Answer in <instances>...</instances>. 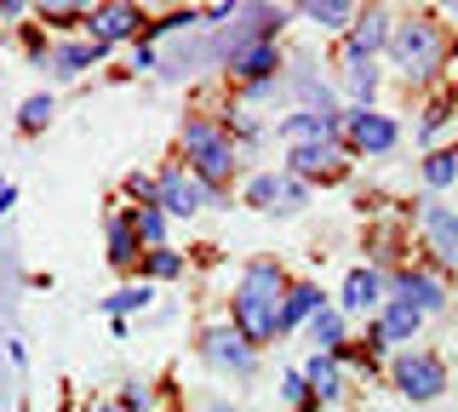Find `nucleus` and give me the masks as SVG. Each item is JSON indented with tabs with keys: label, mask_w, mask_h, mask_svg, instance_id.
Masks as SVG:
<instances>
[{
	"label": "nucleus",
	"mask_w": 458,
	"mask_h": 412,
	"mask_svg": "<svg viewBox=\"0 0 458 412\" xmlns=\"http://www.w3.org/2000/svg\"><path fill=\"white\" fill-rule=\"evenodd\" d=\"M138 29H143L138 6H98V12H86V40H92L98 52H109L114 40H132Z\"/></svg>",
	"instance_id": "nucleus-9"
},
{
	"label": "nucleus",
	"mask_w": 458,
	"mask_h": 412,
	"mask_svg": "<svg viewBox=\"0 0 458 412\" xmlns=\"http://www.w3.org/2000/svg\"><path fill=\"white\" fill-rule=\"evenodd\" d=\"M35 18L52 23V29H69V23H81L86 12H81V6H35Z\"/></svg>",
	"instance_id": "nucleus-32"
},
{
	"label": "nucleus",
	"mask_w": 458,
	"mask_h": 412,
	"mask_svg": "<svg viewBox=\"0 0 458 412\" xmlns=\"http://www.w3.org/2000/svg\"><path fill=\"white\" fill-rule=\"evenodd\" d=\"M155 206H161L166 218H195L200 206H218V195H212L207 183H195L190 166H161V172H155Z\"/></svg>",
	"instance_id": "nucleus-5"
},
{
	"label": "nucleus",
	"mask_w": 458,
	"mask_h": 412,
	"mask_svg": "<svg viewBox=\"0 0 458 412\" xmlns=\"http://www.w3.org/2000/svg\"><path fill=\"white\" fill-rule=\"evenodd\" d=\"M18 126H23V132H47V126H52V97H47V92L23 97V109H18Z\"/></svg>",
	"instance_id": "nucleus-29"
},
{
	"label": "nucleus",
	"mask_w": 458,
	"mask_h": 412,
	"mask_svg": "<svg viewBox=\"0 0 458 412\" xmlns=\"http://www.w3.org/2000/svg\"><path fill=\"white\" fill-rule=\"evenodd\" d=\"M378 304H384V275H378V269H350V275H344L338 315H344V309L361 315V309H378Z\"/></svg>",
	"instance_id": "nucleus-17"
},
{
	"label": "nucleus",
	"mask_w": 458,
	"mask_h": 412,
	"mask_svg": "<svg viewBox=\"0 0 458 412\" xmlns=\"http://www.w3.org/2000/svg\"><path fill=\"white\" fill-rule=\"evenodd\" d=\"M310 338H315V355H338L344 349V315L333 304H321L310 315Z\"/></svg>",
	"instance_id": "nucleus-22"
},
{
	"label": "nucleus",
	"mask_w": 458,
	"mask_h": 412,
	"mask_svg": "<svg viewBox=\"0 0 458 412\" xmlns=\"http://www.w3.org/2000/svg\"><path fill=\"white\" fill-rule=\"evenodd\" d=\"M338 63H344V87L361 97V109H367V97L378 92V69H372V58H361V52L344 46V52H338Z\"/></svg>",
	"instance_id": "nucleus-21"
},
{
	"label": "nucleus",
	"mask_w": 458,
	"mask_h": 412,
	"mask_svg": "<svg viewBox=\"0 0 458 412\" xmlns=\"http://www.w3.org/2000/svg\"><path fill=\"white\" fill-rule=\"evenodd\" d=\"M281 298H286L281 264L252 258L247 269H241V281H235V298H229V326H235L252 349L269 344V338L281 332Z\"/></svg>",
	"instance_id": "nucleus-1"
},
{
	"label": "nucleus",
	"mask_w": 458,
	"mask_h": 412,
	"mask_svg": "<svg viewBox=\"0 0 458 412\" xmlns=\"http://www.w3.org/2000/svg\"><path fill=\"white\" fill-rule=\"evenodd\" d=\"M344 172V144L338 138H327V144H304V149H293L286 155V178H338Z\"/></svg>",
	"instance_id": "nucleus-14"
},
{
	"label": "nucleus",
	"mask_w": 458,
	"mask_h": 412,
	"mask_svg": "<svg viewBox=\"0 0 458 412\" xmlns=\"http://www.w3.org/2000/svg\"><path fill=\"white\" fill-rule=\"evenodd\" d=\"M276 69H281L276 40H241V46H229V75L247 80V87H258V80H276Z\"/></svg>",
	"instance_id": "nucleus-11"
},
{
	"label": "nucleus",
	"mask_w": 458,
	"mask_h": 412,
	"mask_svg": "<svg viewBox=\"0 0 458 412\" xmlns=\"http://www.w3.org/2000/svg\"><path fill=\"white\" fill-rule=\"evenodd\" d=\"M355 12H361V6H350V0H310L304 18H310V23H321V29H350Z\"/></svg>",
	"instance_id": "nucleus-25"
},
{
	"label": "nucleus",
	"mask_w": 458,
	"mask_h": 412,
	"mask_svg": "<svg viewBox=\"0 0 458 412\" xmlns=\"http://www.w3.org/2000/svg\"><path fill=\"white\" fill-rule=\"evenodd\" d=\"M23 12H29L23 0H0V18H23Z\"/></svg>",
	"instance_id": "nucleus-35"
},
{
	"label": "nucleus",
	"mask_w": 458,
	"mask_h": 412,
	"mask_svg": "<svg viewBox=\"0 0 458 412\" xmlns=\"http://www.w3.org/2000/svg\"><path fill=\"white\" fill-rule=\"evenodd\" d=\"M384 292H395L407 309H419V315H436L441 304H447V287H441L429 269H395L390 281H384Z\"/></svg>",
	"instance_id": "nucleus-8"
},
{
	"label": "nucleus",
	"mask_w": 458,
	"mask_h": 412,
	"mask_svg": "<svg viewBox=\"0 0 458 412\" xmlns=\"http://www.w3.org/2000/svg\"><path fill=\"white\" fill-rule=\"evenodd\" d=\"M419 230H424L429 252H436L441 264H458V212H453V206L424 201V206H419Z\"/></svg>",
	"instance_id": "nucleus-13"
},
{
	"label": "nucleus",
	"mask_w": 458,
	"mask_h": 412,
	"mask_svg": "<svg viewBox=\"0 0 458 412\" xmlns=\"http://www.w3.org/2000/svg\"><path fill=\"white\" fill-rule=\"evenodd\" d=\"M126 201H138V206H155V178L132 172V178H126Z\"/></svg>",
	"instance_id": "nucleus-34"
},
{
	"label": "nucleus",
	"mask_w": 458,
	"mask_h": 412,
	"mask_svg": "<svg viewBox=\"0 0 458 412\" xmlns=\"http://www.w3.org/2000/svg\"><path fill=\"white\" fill-rule=\"evenodd\" d=\"M453 178H458V155H453V149L424 155V183H429V189H447Z\"/></svg>",
	"instance_id": "nucleus-28"
},
{
	"label": "nucleus",
	"mask_w": 458,
	"mask_h": 412,
	"mask_svg": "<svg viewBox=\"0 0 458 412\" xmlns=\"http://www.w3.org/2000/svg\"><path fill=\"white\" fill-rule=\"evenodd\" d=\"M98 58H104V52H98L92 40H69V46L52 52V75H57V80H75V75H86Z\"/></svg>",
	"instance_id": "nucleus-20"
},
{
	"label": "nucleus",
	"mask_w": 458,
	"mask_h": 412,
	"mask_svg": "<svg viewBox=\"0 0 458 412\" xmlns=\"http://www.w3.org/2000/svg\"><path fill=\"white\" fill-rule=\"evenodd\" d=\"M447 121H453V104H447V97H436V104L424 109V126H419V132H424V138H436Z\"/></svg>",
	"instance_id": "nucleus-33"
},
{
	"label": "nucleus",
	"mask_w": 458,
	"mask_h": 412,
	"mask_svg": "<svg viewBox=\"0 0 458 412\" xmlns=\"http://www.w3.org/2000/svg\"><path fill=\"white\" fill-rule=\"evenodd\" d=\"M315 309H321V287H310V281H286V298H281V332L298 321H310Z\"/></svg>",
	"instance_id": "nucleus-19"
},
{
	"label": "nucleus",
	"mask_w": 458,
	"mask_h": 412,
	"mask_svg": "<svg viewBox=\"0 0 458 412\" xmlns=\"http://www.w3.org/2000/svg\"><path fill=\"white\" fill-rule=\"evenodd\" d=\"M121 412H155V395H149V383H143V378L121 383Z\"/></svg>",
	"instance_id": "nucleus-31"
},
{
	"label": "nucleus",
	"mask_w": 458,
	"mask_h": 412,
	"mask_svg": "<svg viewBox=\"0 0 458 412\" xmlns=\"http://www.w3.org/2000/svg\"><path fill=\"white\" fill-rule=\"evenodd\" d=\"M338 132H344V149L355 155H390L401 126L390 115H378V109H350V115H338Z\"/></svg>",
	"instance_id": "nucleus-6"
},
{
	"label": "nucleus",
	"mask_w": 458,
	"mask_h": 412,
	"mask_svg": "<svg viewBox=\"0 0 458 412\" xmlns=\"http://www.w3.org/2000/svg\"><path fill=\"white\" fill-rule=\"evenodd\" d=\"M304 383H310L315 407L338 401V395H344V366H338V355H310V361H304Z\"/></svg>",
	"instance_id": "nucleus-18"
},
{
	"label": "nucleus",
	"mask_w": 458,
	"mask_h": 412,
	"mask_svg": "<svg viewBox=\"0 0 458 412\" xmlns=\"http://www.w3.org/2000/svg\"><path fill=\"white\" fill-rule=\"evenodd\" d=\"M390 58L401 63L407 80H429L447 63V29L436 23V12H407L390 29Z\"/></svg>",
	"instance_id": "nucleus-3"
},
{
	"label": "nucleus",
	"mask_w": 458,
	"mask_h": 412,
	"mask_svg": "<svg viewBox=\"0 0 458 412\" xmlns=\"http://www.w3.org/2000/svg\"><path fill=\"white\" fill-rule=\"evenodd\" d=\"M178 144H183V155H190V178L207 183L212 195H218V183L235 178V138H229V121L195 115V121H183Z\"/></svg>",
	"instance_id": "nucleus-2"
},
{
	"label": "nucleus",
	"mask_w": 458,
	"mask_h": 412,
	"mask_svg": "<svg viewBox=\"0 0 458 412\" xmlns=\"http://www.w3.org/2000/svg\"><path fill=\"white\" fill-rule=\"evenodd\" d=\"M92 412H121V401H104V407H92Z\"/></svg>",
	"instance_id": "nucleus-38"
},
{
	"label": "nucleus",
	"mask_w": 458,
	"mask_h": 412,
	"mask_svg": "<svg viewBox=\"0 0 458 412\" xmlns=\"http://www.w3.org/2000/svg\"><path fill=\"white\" fill-rule=\"evenodd\" d=\"M149 298H155L149 287H121V292H109V298H104V315H109V321H126L132 309L149 304Z\"/></svg>",
	"instance_id": "nucleus-27"
},
{
	"label": "nucleus",
	"mask_w": 458,
	"mask_h": 412,
	"mask_svg": "<svg viewBox=\"0 0 458 412\" xmlns=\"http://www.w3.org/2000/svg\"><path fill=\"white\" fill-rule=\"evenodd\" d=\"M247 206H258V212H298L304 206V183L286 178V172H258L247 183Z\"/></svg>",
	"instance_id": "nucleus-10"
},
{
	"label": "nucleus",
	"mask_w": 458,
	"mask_h": 412,
	"mask_svg": "<svg viewBox=\"0 0 458 412\" xmlns=\"http://www.w3.org/2000/svg\"><path fill=\"white\" fill-rule=\"evenodd\" d=\"M390 29H395V18L384 6H367V12H355V23H350V40L344 46L350 52H361V58H378L384 46H390Z\"/></svg>",
	"instance_id": "nucleus-15"
},
{
	"label": "nucleus",
	"mask_w": 458,
	"mask_h": 412,
	"mask_svg": "<svg viewBox=\"0 0 458 412\" xmlns=\"http://www.w3.org/2000/svg\"><path fill=\"white\" fill-rule=\"evenodd\" d=\"M338 138V115H315V109H293L281 121V144L286 149H304V144H327Z\"/></svg>",
	"instance_id": "nucleus-16"
},
{
	"label": "nucleus",
	"mask_w": 458,
	"mask_h": 412,
	"mask_svg": "<svg viewBox=\"0 0 458 412\" xmlns=\"http://www.w3.org/2000/svg\"><path fill=\"white\" fill-rule=\"evenodd\" d=\"M200 361H207V366H218V373L252 378V366H258V349H252L247 338L235 332V326H207V332H200Z\"/></svg>",
	"instance_id": "nucleus-7"
},
{
	"label": "nucleus",
	"mask_w": 458,
	"mask_h": 412,
	"mask_svg": "<svg viewBox=\"0 0 458 412\" xmlns=\"http://www.w3.org/2000/svg\"><path fill=\"white\" fill-rule=\"evenodd\" d=\"M143 275H149V281H178V275H183V252L149 247V252H143Z\"/></svg>",
	"instance_id": "nucleus-26"
},
{
	"label": "nucleus",
	"mask_w": 458,
	"mask_h": 412,
	"mask_svg": "<svg viewBox=\"0 0 458 412\" xmlns=\"http://www.w3.org/2000/svg\"><path fill=\"white\" fill-rule=\"evenodd\" d=\"M12 201H18V189H12V183H0V212H12Z\"/></svg>",
	"instance_id": "nucleus-36"
},
{
	"label": "nucleus",
	"mask_w": 458,
	"mask_h": 412,
	"mask_svg": "<svg viewBox=\"0 0 458 412\" xmlns=\"http://www.w3.org/2000/svg\"><path fill=\"white\" fill-rule=\"evenodd\" d=\"M281 401L293 407V412H315V395H310L304 373H286V378H281Z\"/></svg>",
	"instance_id": "nucleus-30"
},
{
	"label": "nucleus",
	"mask_w": 458,
	"mask_h": 412,
	"mask_svg": "<svg viewBox=\"0 0 458 412\" xmlns=\"http://www.w3.org/2000/svg\"><path fill=\"white\" fill-rule=\"evenodd\" d=\"M126 223H132L138 247H166V212L161 206H132V212H126Z\"/></svg>",
	"instance_id": "nucleus-24"
},
{
	"label": "nucleus",
	"mask_w": 458,
	"mask_h": 412,
	"mask_svg": "<svg viewBox=\"0 0 458 412\" xmlns=\"http://www.w3.org/2000/svg\"><path fill=\"white\" fill-rule=\"evenodd\" d=\"M207 412H235V407H229V401H212V407H207Z\"/></svg>",
	"instance_id": "nucleus-37"
},
{
	"label": "nucleus",
	"mask_w": 458,
	"mask_h": 412,
	"mask_svg": "<svg viewBox=\"0 0 458 412\" xmlns=\"http://www.w3.org/2000/svg\"><path fill=\"white\" fill-rule=\"evenodd\" d=\"M390 373H395V390L407 395V401H436V395L447 390V361L429 355V349H401Z\"/></svg>",
	"instance_id": "nucleus-4"
},
{
	"label": "nucleus",
	"mask_w": 458,
	"mask_h": 412,
	"mask_svg": "<svg viewBox=\"0 0 458 412\" xmlns=\"http://www.w3.org/2000/svg\"><path fill=\"white\" fill-rule=\"evenodd\" d=\"M109 264L114 269L138 264V235H132V223H126V212H109Z\"/></svg>",
	"instance_id": "nucleus-23"
},
{
	"label": "nucleus",
	"mask_w": 458,
	"mask_h": 412,
	"mask_svg": "<svg viewBox=\"0 0 458 412\" xmlns=\"http://www.w3.org/2000/svg\"><path fill=\"white\" fill-rule=\"evenodd\" d=\"M424 326L419 309H407L401 298H384L378 304V321H372V349H395V344H412V332Z\"/></svg>",
	"instance_id": "nucleus-12"
}]
</instances>
